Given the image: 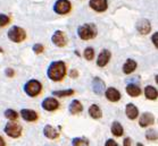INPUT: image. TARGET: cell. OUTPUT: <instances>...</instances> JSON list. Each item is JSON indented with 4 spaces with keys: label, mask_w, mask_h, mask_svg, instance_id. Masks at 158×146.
<instances>
[{
    "label": "cell",
    "mask_w": 158,
    "mask_h": 146,
    "mask_svg": "<svg viewBox=\"0 0 158 146\" xmlns=\"http://www.w3.org/2000/svg\"><path fill=\"white\" fill-rule=\"evenodd\" d=\"M66 75V65L64 61L57 60L52 61L47 70L48 78L51 79L52 82H60Z\"/></svg>",
    "instance_id": "obj_1"
},
{
    "label": "cell",
    "mask_w": 158,
    "mask_h": 146,
    "mask_svg": "<svg viewBox=\"0 0 158 146\" xmlns=\"http://www.w3.org/2000/svg\"><path fill=\"white\" fill-rule=\"evenodd\" d=\"M97 26L94 23H86L83 24L77 29V35L83 41H88V40H92L97 36Z\"/></svg>",
    "instance_id": "obj_2"
},
{
    "label": "cell",
    "mask_w": 158,
    "mask_h": 146,
    "mask_svg": "<svg viewBox=\"0 0 158 146\" xmlns=\"http://www.w3.org/2000/svg\"><path fill=\"white\" fill-rule=\"evenodd\" d=\"M42 91V84L36 81V79H31L24 85V92L26 93V95H29L30 97H35L41 93Z\"/></svg>",
    "instance_id": "obj_3"
},
{
    "label": "cell",
    "mask_w": 158,
    "mask_h": 146,
    "mask_svg": "<svg viewBox=\"0 0 158 146\" xmlns=\"http://www.w3.org/2000/svg\"><path fill=\"white\" fill-rule=\"evenodd\" d=\"M7 36L11 42L19 43L25 40L26 33H25V31L22 29V27H19V26H13V27H10V29L8 30Z\"/></svg>",
    "instance_id": "obj_4"
},
{
    "label": "cell",
    "mask_w": 158,
    "mask_h": 146,
    "mask_svg": "<svg viewBox=\"0 0 158 146\" xmlns=\"http://www.w3.org/2000/svg\"><path fill=\"white\" fill-rule=\"evenodd\" d=\"M5 134L11 138H18L22 135V126L14 120H10L8 124H6L4 128Z\"/></svg>",
    "instance_id": "obj_5"
},
{
    "label": "cell",
    "mask_w": 158,
    "mask_h": 146,
    "mask_svg": "<svg viewBox=\"0 0 158 146\" xmlns=\"http://www.w3.org/2000/svg\"><path fill=\"white\" fill-rule=\"evenodd\" d=\"M72 5L69 0H57L54 4V11L58 15H66L71 11Z\"/></svg>",
    "instance_id": "obj_6"
},
{
    "label": "cell",
    "mask_w": 158,
    "mask_h": 146,
    "mask_svg": "<svg viewBox=\"0 0 158 146\" xmlns=\"http://www.w3.org/2000/svg\"><path fill=\"white\" fill-rule=\"evenodd\" d=\"M51 41L56 46H59V48H63V46L66 45L67 43V37L65 35V33L63 31H56L54 33V35L51 37Z\"/></svg>",
    "instance_id": "obj_7"
},
{
    "label": "cell",
    "mask_w": 158,
    "mask_h": 146,
    "mask_svg": "<svg viewBox=\"0 0 158 146\" xmlns=\"http://www.w3.org/2000/svg\"><path fill=\"white\" fill-rule=\"evenodd\" d=\"M41 107L46 111H55L59 108V102L55 97H46L41 103Z\"/></svg>",
    "instance_id": "obj_8"
},
{
    "label": "cell",
    "mask_w": 158,
    "mask_h": 146,
    "mask_svg": "<svg viewBox=\"0 0 158 146\" xmlns=\"http://www.w3.org/2000/svg\"><path fill=\"white\" fill-rule=\"evenodd\" d=\"M105 96L108 101L110 102H118L121 100V93L115 87H108L105 89Z\"/></svg>",
    "instance_id": "obj_9"
},
{
    "label": "cell",
    "mask_w": 158,
    "mask_h": 146,
    "mask_svg": "<svg viewBox=\"0 0 158 146\" xmlns=\"http://www.w3.org/2000/svg\"><path fill=\"white\" fill-rule=\"evenodd\" d=\"M105 89H106V85H105L104 81L99 77H94V81H92V91H94V94L102 95L105 93Z\"/></svg>",
    "instance_id": "obj_10"
},
{
    "label": "cell",
    "mask_w": 158,
    "mask_h": 146,
    "mask_svg": "<svg viewBox=\"0 0 158 146\" xmlns=\"http://www.w3.org/2000/svg\"><path fill=\"white\" fill-rule=\"evenodd\" d=\"M137 31L140 34H142V35H147L148 33L151 31V24L150 22L148 21V19H146V18H142V19H140V21L137 23Z\"/></svg>",
    "instance_id": "obj_11"
},
{
    "label": "cell",
    "mask_w": 158,
    "mask_h": 146,
    "mask_svg": "<svg viewBox=\"0 0 158 146\" xmlns=\"http://www.w3.org/2000/svg\"><path fill=\"white\" fill-rule=\"evenodd\" d=\"M89 6L92 8L94 11L102 13V11H105L107 9L108 2H107V0H90Z\"/></svg>",
    "instance_id": "obj_12"
},
{
    "label": "cell",
    "mask_w": 158,
    "mask_h": 146,
    "mask_svg": "<svg viewBox=\"0 0 158 146\" xmlns=\"http://www.w3.org/2000/svg\"><path fill=\"white\" fill-rule=\"evenodd\" d=\"M111 57L110 51L107 50V49H104V50L100 51V53L97 58V66L98 67H105L106 65L109 62Z\"/></svg>",
    "instance_id": "obj_13"
},
{
    "label": "cell",
    "mask_w": 158,
    "mask_h": 146,
    "mask_svg": "<svg viewBox=\"0 0 158 146\" xmlns=\"http://www.w3.org/2000/svg\"><path fill=\"white\" fill-rule=\"evenodd\" d=\"M154 121H155L154 114L150 113V112H143V113L140 116V118H139V126L142 127V128H144V127H148V126L152 125Z\"/></svg>",
    "instance_id": "obj_14"
},
{
    "label": "cell",
    "mask_w": 158,
    "mask_h": 146,
    "mask_svg": "<svg viewBox=\"0 0 158 146\" xmlns=\"http://www.w3.org/2000/svg\"><path fill=\"white\" fill-rule=\"evenodd\" d=\"M19 114L22 116L23 120L27 121V122H33V121H35L38 119V113L35 111L30 110V109H22Z\"/></svg>",
    "instance_id": "obj_15"
},
{
    "label": "cell",
    "mask_w": 158,
    "mask_h": 146,
    "mask_svg": "<svg viewBox=\"0 0 158 146\" xmlns=\"http://www.w3.org/2000/svg\"><path fill=\"white\" fill-rule=\"evenodd\" d=\"M125 113L126 117L129 118L130 120H134L139 116V110H138V108L133 103H127L125 107Z\"/></svg>",
    "instance_id": "obj_16"
},
{
    "label": "cell",
    "mask_w": 158,
    "mask_h": 146,
    "mask_svg": "<svg viewBox=\"0 0 158 146\" xmlns=\"http://www.w3.org/2000/svg\"><path fill=\"white\" fill-rule=\"evenodd\" d=\"M43 135L48 139H56L59 136V132L56 128H54L51 125H46L43 128Z\"/></svg>",
    "instance_id": "obj_17"
},
{
    "label": "cell",
    "mask_w": 158,
    "mask_h": 146,
    "mask_svg": "<svg viewBox=\"0 0 158 146\" xmlns=\"http://www.w3.org/2000/svg\"><path fill=\"white\" fill-rule=\"evenodd\" d=\"M135 69H137V61L133 60V59H127L123 65V73L126 75L132 74Z\"/></svg>",
    "instance_id": "obj_18"
},
{
    "label": "cell",
    "mask_w": 158,
    "mask_h": 146,
    "mask_svg": "<svg viewBox=\"0 0 158 146\" xmlns=\"http://www.w3.org/2000/svg\"><path fill=\"white\" fill-rule=\"evenodd\" d=\"M125 89H126V93H127L130 96H132V97H137V96L141 95V93H142L140 87H139L137 84H133V83L127 84Z\"/></svg>",
    "instance_id": "obj_19"
},
{
    "label": "cell",
    "mask_w": 158,
    "mask_h": 146,
    "mask_svg": "<svg viewBox=\"0 0 158 146\" xmlns=\"http://www.w3.org/2000/svg\"><path fill=\"white\" fill-rule=\"evenodd\" d=\"M69 111L71 114H79L81 113L83 111V107H82V103L80 102L79 100H73L69 104Z\"/></svg>",
    "instance_id": "obj_20"
},
{
    "label": "cell",
    "mask_w": 158,
    "mask_h": 146,
    "mask_svg": "<svg viewBox=\"0 0 158 146\" xmlns=\"http://www.w3.org/2000/svg\"><path fill=\"white\" fill-rule=\"evenodd\" d=\"M89 114L92 119H100L102 117V111L98 104H91L89 108Z\"/></svg>",
    "instance_id": "obj_21"
},
{
    "label": "cell",
    "mask_w": 158,
    "mask_h": 146,
    "mask_svg": "<svg viewBox=\"0 0 158 146\" xmlns=\"http://www.w3.org/2000/svg\"><path fill=\"white\" fill-rule=\"evenodd\" d=\"M144 96L147 97L148 100H151V101L156 100L158 96L156 87H154V86H151V85L146 86V87H144Z\"/></svg>",
    "instance_id": "obj_22"
},
{
    "label": "cell",
    "mask_w": 158,
    "mask_h": 146,
    "mask_svg": "<svg viewBox=\"0 0 158 146\" xmlns=\"http://www.w3.org/2000/svg\"><path fill=\"white\" fill-rule=\"evenodd\" d=\"M110 132H111V134L114 136H116V137H121V136L123 135V132H124V129H123V126L121 125V122L114 121V122L111 124Z\"/></svg>",
    "instance_id": "obj_23"
},
{
    "label": "cell",
    "mask_w": 158,
    "mask_h": 146,
    "mask_svg": "<svg viewBox=\"0 0 158 146\" xmlns=\"http://www.w3.org/2000/svg\"><path fill=\"white\" fill-rule=\"evenodd\" d=\"M74 94V89H61V91H52V95L57 96V97H67Z\"/></svg>",
    "instance_id": "obj_24"
},
{
    "label": "cell",
    "mask_w": 158,
    "mask_h": 146,
    "mask_svg": "<svg viewBox=\"0 0 158 146\" xmlns=\"http://www.w3.org/2000/svg\"><path fill=\"white\" fill-rule=\"evenodd\" d=\"M73 146H88L89 145V140L85 137H75L72 139Z\"/></svg>",
    "instance_id": "obj_25"
},
{
    "label": "cell",
    "mask_w": 158,
    "mask_h": 146,
    "mask_svg": "<svg viewBox=\"0 0 158 146\" xmlns=\"http://www.w3.org/2000/svg\"><path fill=\"white\" fill-rule=\"evenodd\" d=\"M146 138L148 140H150V142H156L158 138L157 130L156 129H148L147 132H146Z\"/></svg>",
    "instance_id": "obj_26"
},
{
    "label": "cell",
    "mask_w": 158,
    "mask_h": 146,
    "mask_svg": "<svg viewBox=\"0 0 158 146\" xmlns=\"http://www.w3.org/2000/svg\"><path fill=\"white\" fill-rule=\"evenodd\" d=\"M83 57L85 58L86 60L90 61V60H92L94 58V50L92 49V48H85L84 49V52H83Z\"/></svg>",
    "instance_id": "obj_27"
},
{
    "label": "cell",
    "mask_w": 158,
    "mask_h": 146,
    "mask_svg": "<svg viewBox=\"0 0 158 146\" xmlns=\"http://www.w3.org/2000/svg\"><path fill=\"white\" fill-rule=\"evenodd\" d=\"M5 117L7 118V119H9V120H16L18 117L17 112L15 110H13V109H7V110L5 111Z\"/></svg>",
    "instance_id": "obj_28"
},
{
    "label": "cell",
    "mask_w": 158,
    "mask_h": 146,
    "mask_svg": "<svg viewBox=\"0 0 158 146\" xmlns=\"http://www.w3.org/2000/svg\"><path fill=\"white\" fill-rule=\"evenodd\" d=\"M9 23V17L5 14H0V27H4Z\"/></svg>",
    "instance_id": "obj_29"
},
{
    "label": "cell",
    "mask_w": 158,
    "mask_h": 146,
    "mask_svg": "<svg viewBox=\"0 0 158 146\" xmlns=\"http://www.w3.org/2000/svg\"><path fill=\"white\" fill-rule=\"evenodd\" d=\"M32 50L34 53L36 54H40V53H42L43 50H44V48H43L42 44H40V43H36V44H34L32 48Z\"/></svg>",
    "instance_id": "obj_30"
},
{
    "label": "cell",
    "mask_w": 158,
    "mask_h": 146,
    "mask_svg": "<svg viewBox=\"0 0 158 146\" xmlns=\"http://www.w3.org/2000/svg\"><path fill=\"white\" fill-rule=\"evenodd\" d=\"M105 146H118L117 145V143L114 140L113 138H109L106 140V143H105Z\"/></svg>",
    "instance_id": "obj_31"
},
{
    "label": "cell",
    "mask_w": 158,
    "mask_h": 146,
    "mask_svg": "<svg viewBox=\"0 0 158 146\" xmlns=\"http://www.w3.org/2000/svg\"><path fill=\"white\" fill-rule=\"evenodd\" d=\"M5 74H6V76H8V77H13V76L15 75V70L11 69V68H7V69L5 70Z\"/></svg>",
    "instance_id": "obj_32"
},
{
    "label": "cell",
    "mask_w": 158,
    "mask_h": 146,
    "mask_svg": "<svg viewBox=\"0 0 158 146\" xmlns=\"http://www.w3.org/2000/svg\"><path fill=\"white\" fill-rule=\"evenodd\" d=\"M123 146H132V140H131L130 137L124 138V140H123Z\"/></svg>",
    "instance_id": "obj_33"
},
{
    "label": "cell",
    "mask_w": 158,
    "mask_h": 146,
    "mask_svg": "<svg viewBox=\"0 0 158 146\" xmlns=\"http://www.w3.org/2000/svg\"><path fill=\"white\" fill-rule=\"evenodd\" d=\"M69 77H72V78H76V77H79V73H77V70H75V69L69 70Z\"/></svg>",
    "instance_id": "obj_34"
},
{
    "label": "cell",
    "mask_w": 158,
    "mask_h": 146,
    "mask_svg": "<svg viewBox=\"0 0 158 146\" xmlns=\"http://www.w3.org/2000/svg\"><path fill=\"white\" fill-rule=\"evenodd\" d=\"M157 37H158V33H154V35L151 36V39H152V43H154V45L157 48L158 46V43H157Z\"/></svg>",
    "instance_id": "obj_35"
},
{
    "label": "cell",
    "mask_w": 158,
    "mask_h": 146,
    "mask_svg": "<svg viewBox=\"0 0 158 146\" xmlns=\"http://www.w3.org/2000/svg\"><path fill=\"white\" fill-rule=\"evenodd\" d=\"M0 146H6V143H5L4 138L0 136Z\"/></svg>",
    "instance_id": "obj_36"
},
{
    "label": "cell",
    "mask_w": 158,
    "mask_h": 146,
    "mask_svg": "<svg viewBox=\"0 0 158 146\" xmlns=\"http://www.w3.org/2000/svg\"><path fill=\"white\" fill-rule=\"evenodd\" d=\"M137 146H144V145H142L141 143H137Z\"/></svg>",
    "instance_id": "obj_37"
}]
</instances>
